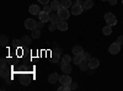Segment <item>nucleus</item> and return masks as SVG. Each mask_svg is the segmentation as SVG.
I'll return each mask as SVG.
<instances>
[{
	"label": "nucleus",
	"instance_id": "obj_9",
	"mask_svg": "<svg viewBox=\"0 0 123 91\" xmlns=\"http://www.w3.org/2000/svg\"><path fill=\"white\" fill-rule=\"evenodd\" d=\"M28 11H30V14H32V15H38V14L41 12V10H39V6H38V5L32 4V5H30Z\"/></svg>",
	"mask_w": 123,
	"mask_h": 91
},
{
	"label": "nucleus",
	"instance_id": "obj_15",
	"mask_svg": "<svg viewBox=\"0 0 123 91\" xmlns=\"http://www.w3.org/2000/svg\"><path fill=\"white\" fill-rule=\"evenodd\" d=\"M49 21L52 22V24H58V22L60 21V17H59L58 12H55V14H52V15H50V18H49Z\"/></svg>",
	"mask_w": 123,
	"mask_h": 91
},
{
	"label": "nucleus",
	"instance_id": "obj_33",
	"mask_svg": "<svg viewBox=\"0 0 123 91\" xmlns=\"http://www.w3.org/2000/svg\"><path fill=\"white\" fill-rule=\"evenodd\" d=\"M38 1H39L41 4H43V5H47V4L50 1V0H38Z\"/></svg>",
	"mask_w": 123,
	"mask_h": 91
},
{
	"label": "nucleus",
	"instance_id": "obj_13",
	"mask_svg": "<svg viewBox=\"0 0 123 91\" xmlns=\"http://www.w3.org/2000/svg\"><path fill=\"white\" fill-rule=\"evenodd\" d=\"M79 68H80V70H83V72H87V70L90 69V65H89V60H85V59H83V62H81V63L79 64Z\"/></svg>",
	"mask_w": 123,
	"mask_h": 91
},
{
	"label": "nucleus",
	"instance_id": "obj_35",
	"mask_svg": "<svg viewBox=\"0 0 123 91\" xmlns=\"http://www.w3.org/2000/svg\"><path fill=\"white\" fill-rule=\"evenodd\" d=\"M43 24H44V22L38 21V22H37V27H38V28H42V27H43Z\"/></svg>",
	"mask_w": 123,
	"mask_h": 91
},
{
	"label": "nucleus",
	"instance_id": "obj_18",
	"mask_svg": "<svg viewBox=\"0 0 123 91\" xmlns=\"http://www.w3.org/2000/svg\"><path fill=\"white\" fill-rule=\"evenodd\" d=\"M62 73H64V74H69V73H71V67L69 65V63L62 65Z\"/></svg>",
	"mask_w": 123,
	"mask_h": 91
},
{
	"label": "nucleus",
	"instance_id": "obj_23",
	"mask_svg": "<svg viewBox=\"0 0 123 91\" xmlns=\"http://www.w3.org/2000/svg\"><path fill=\"white\" fill-rule=\"evenodd\" d=\"M83 52H84L83 47H80V46L73 47V53H74V55H75V54H83Z\"/></svg>",
	"mask_w": 123,
	"mask_h": 91
},
{
	"label": "nucleus",
	"instance_id": "obj_22",
	"mask_svg": "<svg viewBox=\"0 0 123 91\" xmlns=\"http://www.w3.org/2000/svg\"><path fill=\"white\" fill-rule=\"evenodd\" d=\"M71 62V58H70V55H63L62 57V60H60V64L63 65V64H68V63H70Z\"/></svg>",
	"mask_w": 123,
	"mask_h": 91
},
{
	"label": "nucleus",
	"instance_id": "obj_12",
	"mask_svg": "<svg viewBox=\"0 0 123 91\" xmlns=\"http://www.w3.org/2000/svg\"><path fill=\"white\" fill-rule=\"evenodd\" d=\"M50 7H52L53 11L58 12V11H59V9L62 7V6H60V0H53V1L50 3Z\"/></svg>",
	"mask_w": 123,
	"mask_h": 91
},
{
	"label": "nucleus",
	"instance_id": "obj_8",
	"mask_svg": "<svg viewBox=\"0 0 123 91\" xmlns=\"http://www.w3.org/2000/svg\"><path fill=\"white\" fill-rule=\"evenodd\" d=\"M59 79L60 76L57 74V73H52L49 76H48V83L49 84H55V83H59Z\"/></svg>",
	"mask_w": 123,
	"mask_h": 91
},
{
	"label": "nucleus",
	"instance_id": "obj_27",
	"mask_svg": "<svg viewBox=\"0 0 123 91\" xmlns=\"http://www.w3.org/2000/svg\"><path fill=\"white\" fill-rule=\"evenodd\" d=\"M57 28H58L57 24H50V25H49V31H50V32H53V31H55Z\"/></svg>",
	"mask_w": 123,
	"mask_h": 91
},
{
	"label": "nucleus",
	"instance_id": "obj_14",
	"mask_svg": "<svg viewBox=\"0 0 123 91\" xmlns=\"http://www.w3.org/2000/svg\"><path fill=\"white\" fill-rule=\"evenodd\" d=\"M9 74H10V69H9L6 65L1 67V72H0V75H1V78L6 79V78L9 76Z\"/></svg>",
	"mask_w": 123,
	"mask_h": 91
},
{
	"label": "nucleus",
	"instance_id": "obj_6",
	"mask_svg": "<svg viewBox=\"0 0 123 91\" xmlns=\"http://www.w3.org/2000/svg\"><path fill=\"white\" fill-rule=\"evenodd\" d=\"M59 83H60L62 85H70L71 83H73V80H71V78L69 76V74H64V75L60 76Z\"/></svg>",
	"mask_w": 123,
	"mask_h": 91
},
{
	"label": "nucleus",
	"instance_id": "obj_32",
	"mask_svg": "<svg viewBox=\"0 0 123 91\" xmlns=\"http://www.w3.org/2000/svg\"><path fill=\"white\" fill-rule=\"evenodd\" d=\"M6 63H7V59L6 58H1V63H0V64H1V67L6 65Z\"/></svg>",
	"mask_w": 123,
	"mask_h": 91
},
{
	"label": "nucleus",
	"instance_id": "obj_38",
	"mask_svg": "<svg viewBox=\"0 0 123 91\" xmlns=\"http://www.w3.org/2000/svg\"><path fill=\"white\" fill-rule=\"evenodd\" d=\"M122 4H123V0H122Z\"/></svg>",
	"mask_w": 123,
	"mask_h": 91
},
{
	"label": "nucleus",
	"instance_id": "obj_31",
	"mask_svg": "<svg viewBox=\"0 0 123 91\" xmlns=\"http://www.w3.org/2000/svg\"><path fill=\"white\" fill-rule=\"evenodd\" d=\"M69 86H70V90H75V89L78 87V85H76V83H71V84H70Z\"/></svg>",
	"mask_w": 123,
	"mask_h": 91
},
{
	"label": "nucleus",
	"instance_id": "obj_29",
	"mask_svg": "<svg viewBox=\"0 0 123 91\" xmlns=\"http://www.w3.org/2000/svg\"><path fill=\"white\" fill-rule=\"evenodd\" d=\"M43 10H44V11L46 12H50V11H53V10H52V7H50V5H44V7H43Z\"/></svg>",
	"mask_w": 123,
	"mask_h": 91
},
{
	"label": "nucleus",
	"instance_id": "obj_34",
	"mask_svg": "<svg viewBox=\"0 0 123 91\" xmlns=\"http://www.w3.org/2000/svg\"><path fill=\"white\" fill-rule=\"evenodd\" d=\"M108 3H110V5L113 6V5H116V4H117V0H108Z\"/></svg>",
	"mask_w": 123,
	"mask_h": 91
},
{
	"label": "nucleus",
	"instance_id": "obj_26",
	"mask_svg": "<svg viewBox=\"0 0 123 91\" xmlns=\"http://www.w3.org/2000/svg\"><path fill=\"white\" fill-rule=\"evenodd\" d=\"M83 59H85V60H90L91 59V55H90V53H86V52H83Z\"/></svg>",
	"mask_w": 123,
	"mask_h": 91
},
{
	"label": "nucleus",
	"instance_id": "obj_17",
	"mask_svg": "<svg viewBox=\"0 0 123 91\" xmlns=\"http://www.w3.org/2000/svg\"><path fill=\"white\" fill-rule=\"evenodd\" d=\"M92 6H94V1H92V0H85V3L83 4L84 10H90Z\"/></svg>",
	"mask_w": 123,
	"mask_h": 91
},
{
	"label": "nucleus",
	"instance_id": "obj_28",
	"mask_svg": "<svg viewBox=\"0 0 123 91\" xmlns=\"http://www.w3.org/2000/svg\"><path fill=\"white\" fill-rule=\"evenodd\" d=\"M59 53H53V59H52V62L53 63H55V62H58V60H59Z\"/></svg>",
	"mask_w": 123,
	"mask_h": 91
},
{
	"label": "nucleus",
	"instance_id": "obj_21",
	"mask_svg": "<svg viewBox=\"0 0 123 91\" xmlns=\"http://www.w3.org/2000/svg\"><path fill=\"white\" fill-rule=\"evenodd\" d=\"M7 42H9L7 36L1 35V37H0V44H1V47H6V46H7Z\"/></svg>",
	"mask_w": 123,
	"mask_h": 91
},
{
	"label": "nucleus",
	"instance_id": "obj_3",
	"mask_svg": "<svg viewBox=\"0 0 123 91\" xmlns=\"http://www.w3.org/2000/svg\"><path fill=\"white\" fill-rule=\"evenodd\" d=\"M108 52H110L111 54H118V53L121 52V44H118L117 42L112 43V44L108 47Z\"/></svg>",
	"mask_w": 123,
	"mask_h": 91
},
{
	"label": "nucleus",
	"instance_id": "obj_11",
	"mask_svg": "<svg viewBox=\"0 0 123 91\" xmlns=\"http://www.w3.org/2000/svg\"><path fill=\"white\" fill-rule=\"evenodd\" d=\"M58 30L59 31H67L68 30V24H67V20H60V21L57 24Z\"/></svg>",
	"mask_w": 123,
	"mask_h": 91
},
{
	"label": "nucleus",
	"instance_id": "obj_36",
	"mask_svg": "<svg viewBox=\"0 0 123 91\" xmlns=\"http://www.w3.org/2000/svg\"><path fill=\"white\" fill-rule=\"evenodd\" d=\"M85 3V0H76V4H79V5H83Z\"/></svg>",
	"mask_w": 123,
	"mask_h": 91
},
{
	"label": "nucleus",
	"instance_id": "obj_30",
	"mask_svg": "<svg viewBox=\"0 0 123 91\" xmlns=\"http://www.w3.org/2000/svg\"><path fill=\"white\" fill-rule=\"evenodd\" d=\"M116 42H117L118 44H121V46H122V44H123V36H119V37L117 38V41H116Z\"/></svg>",
	"mask_w": 123,
	"mask_h": 91
},
{
	"label": "nucleus",
	"instance_id": "obj_25",
	"mask_svg": "<svg viewBox=\"0 0 123 91\" xmlns=\"http://www.w3.org/2000/svg\"><path fill=\"white\" fill-rule=\"evenodd\" d=\"M31 37H32V38H39V37H41V31L35 28L33 31H32V35H31Z\"/></svg>",
	"mask_w": 123,
	"mask_h": 91
},
{
	"label": "nucleus",
	"instance_id": "obj_19",
	"mask_svg": "<svg viewBox=\"0 0 123 91\" xmlns=\"http://www.w3.org/2000/svg\"><path fill=\"white\" fill-rule=\"evenodd\" d=\"M73 62H74L75 65H79L81 62H83V55L81 54H75L74 58H73Z\"/></svg>",
	"mask_w": 123,
	"mask_h": 91
},
{
	"label": "nucleus",
	"instance_id": "obj_16",
	"mask_svg": "<svg viewBox=\"0 0 123 91\" xmlns=\"http://www.w3.org/2000/svg\"><path fill=\"white\" fill-rule=\"evenodd\" d=\"M60 6L69 9V7L73 6V4H71V0H60Z\"/></svg>",
	"mask_w": 123,
	"mask_h": 91
},
{
	"label": "nucleus",
	"instance_id": "obj_5",
	"mask_svg": "<svg viewBox=\"0 0 123 91\" xmlns=\"http://www.w3.org/2000/svg\"><path fill=\"white\" fill-rule=\"evenodd\" d=\"M83 10H84V7H83V5H79V4H73V6H71V14L73 15H80L81 12H83Z\"/></svg>",
	"mask_w": 123,
	"mask_h": 91
},
{
	"label": "nucleus",
	"instance_id": "obj_4",
	"mask_svg": "<svg viewBox=\"0 0 123 91\" xmlns=\"http://www.w3.org/2000/svg\"><path fill=\"white\" fill-rule=\"evenodd\" d=\"M25 27L27 30H31V31H33V30L37 27V22L35 21L33 18H27L25 21Z\"/></svg>",
	"mask_w": 123,
	"mask_h": 91
},
{
	"label": "nucleus",
	"instance_id": "obj_24",
	"mask_svg": "<svg viewBox=\"0 0 123 91\" xmlns=\"http://www.w3.org/2000/svg\"><path fill=\"white\" fill-rule=\"evenodd\" d=\"M31 38H32V37L24 36V37L21 38V43H22V46H27V44H30V43H31Z\"/></svg>",
	"mask_w": 123,
	"mask_h": 91
},
{
	"label": "nucleus",
	"instance_id": "obj_37",
	"mask_svg": "<svg viewBox=\"0 0 123 91\" xmlns=\"http://www.w3.org/2000/svg\"><path fill=\"white\" fill-rule=\"evenodd\" d=\"M102 1H108V0H102Z\"/></svg>",
	"mask_w": 123,
	"mask_h": 91
},
{
	"label": "nucleus",
	"instance_id": "obj_1",
	"mask_svg": "<svg viewBox=\"0 0 123 91\" xmlns=\"http://www.w3.org/2000/svg\"><path fill=\"white\" fill-rule=\"evenodd\" d=\"M105 20H106V24L110 25V26H115L117 24V18L112 12H107L105 15Z\"/></svg>",
	"mask_w": 123,
	"mask_h": 91
},
{
	"label": "nucleus",
	"instance_id": "obj_7",
	"mask_svg": "<svg viewBox=\"0 0 123 91\" xmlns=\"http://www.w3.org/2000/svg\"><path fill=\"white\" fill-rule=\"evenodd\" d=\"M38 18H39V21H42V22H47V21H49L50 15L43 10V11H41V12L38 14Z\"/></svg>",
	"mask_w": 123,
	"mask_h": 91
},
{
	"label": "nucleus",
	"instance_id": "obj_20",
	"mask_svg": "<svg viewBox=\"0 0 123 91\" xmlns=\"http://www.w3.org/2000/svg\"><path fill=\"white\" fill-rule=\"evenodd\" d=\"M102 33H104L105 36H110L112 33V26H110V25L105 26L104 28H102Z\"/></svg>",
	"mask_w": 123,
	"mask_h": 91
},
{
	"label": "nucleus",
	"instance_id": "obj_2",
	"mask_svg": "<svg viewBox=\"0 0 123 91\" xmlns=\"http://www.w3.org/2000/svg\"><path fill=\"white\" fill-rule=\"evenodd\" d=\"M70 14H71V12L68 11V9H67V7H60V9H59V11H58V15H59L60 20H68L69 16H70Z\"/></svg>",
	"mask_w": 123,
	"mask_h": 91
},
{
	"label": "nucleus",
	"instance_id": "obj_10",
	"mask_svg": "<svg viewBox=\"0 0 123 91\" xmlns=\"http://www.w3.org/2000/svg\"><path fill=\"white\" fill-rule=\"evenodd\" d=\"M89 65H90V69H96L100 65V60L97 58H91L89 60Z\"/></svg>",
	"mask_w": 123,
	"mask_h": 91
}]
</instances>
